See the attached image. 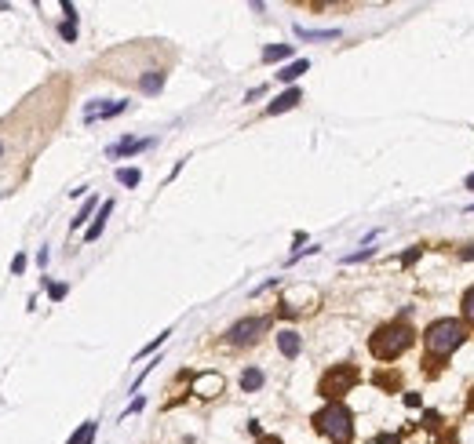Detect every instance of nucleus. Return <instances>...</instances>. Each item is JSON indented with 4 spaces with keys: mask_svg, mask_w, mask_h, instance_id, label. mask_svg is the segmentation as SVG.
<instances>
[{
    "mask_svg": "<svg viewBox=\"0 0 474 444\" xmlns=\"http://www.w3.org/2000/svg\"><path fill=\"white\" fill-rule=\"evenodd\" d=\"M463 339H467V328H463V321H456V317H438V321H431L427 324V332H423V364L431 361V364H441V361H449L460 346H463Z\"/></svg>",
    "mask_w": 474,
    "mask_h": 444,
    "instance_id": "f257e3e1",
    "label": "nucleus"
},
{
    "mask_svg": "<svg viewBox=\"0 0 474 444\" xmlns=\"http://www.w3.org/2000/svg\"><path fill=\"white\" fill-rule=\"evenodd\" d=\"M66 292H70L66 284H48V295H51L55 302H62V299H66Z\"/></svg>",
    "mask_w": 474,
    "mask_h": 444,
    "instance_id": "b1692460",
    "label": "nucleus"
},
{
    "mask_svg": "<svg viewBox=\"0 0 474 444\" xmlns=\"http://www.w3.org/2000/svg\"><path fill=\"white\" fill-rule=\"evenodd\" d=\"M376 255V248H361V251H351V255H343V263H365V259H372Z\"/></svg>",
    "mask_w": 474,
    "mask_h": 444,
    "instance_id": "4be33fe9",
    "label": "nucleus"
},
{
    "mask_svg": "<svg viewBox=\"0 0 474 444\" xmlns=\"http://www.w3.org/2000/svg\"><path fill=\"white\" fill-rule=\"evenodd\" d=\"M463 189H470V194H474V171H470V175L463 179Z\"/></svg>",
    "mask_w": 474,
    "mask_h": 444,
    "instance_id": "7c9ffc66",
    "label": "nucleus"
},
{
    "mask_svg": "<svg viewBox=\"0 0 474 444\" xmlns=\"http://www.w3.org/2000/svg\"><path fill=\"white\" fill-rule=\"evenodd\" d=\"M460 310H463V321L474 328V284H470V288L463 292V299H460Z\"/></svg>",
    "mask_w": 474,
    "mask_h": 444,
    "instance_id": "aec40b11",
    "label": "nucleus"
},
{
    "mask_svg": "<svg viewBox=\"0 0 474 444\" xmlns=\"http://www.w3.org/2000/svg\"><path fill=\"white\" fill-rule=\"evenodd\" d=\"M110 211H113V201H103V208H99V218H95L91 226L84 230V240H99V237H103V226H106Z\"/></svg>",
    "mask_w": 474,
    "mask_h": 444,
    "instance_id": "f8f14e48",
    "label": "nucleus"
},
{
    "mask_svg": "<svg viewBox=\"0 0 474 444\" xmlns=\"http://www.w3.org/2000/svg\"><path fill=\"white\" fill-rule=\"evenodd\" d=\"M263 95H267V88H252V91L244 95V102H256V99H263Z\"/></svg>",
    "mask_w": 474,
    "mask_h": 444,
    "instance_id": "bb28decb",
    "label": "nucleus"
},
{
    "mask_svg": "<svg viewBox=\"0 0 474 444\" xmlns=\"http://www.w3.org/2000/svg\"><path fill=\"white\" fill-rule=\"evenodd\" d=\"M303 102V91L299 88H289V91H281L277 99L267 106V117H277V113H289V110H296Z\"/></svg>",
    "mask_w": 474,
    "mask_h": 444,
    "instance_id": "0eeeda50",
    "label": "nucleus"
},
{
    "mask_svg": "<svg viewBox=\"0 0 474 444\" xmlns=\"http://www.w3.org/2000/svg\"><path fill=\"white\" fill-rule=\"evenodd\" d=\"M263 383H267L263 368H244V371H241V390H244V393H256V390H263Z\"/></svg>",
    "mask_w": 474,
    "mask_h": 444,
    "instance_id": "ddd939ff",
    "label": "nucleus"
},
{
    "mask_svg": "<svg viewBox=\"0 0 474 444\" xmlns=\"http://www.w3.org/2000/svg\"><path fill=\"white\" fill-rule=\"evenodd\" d=\"M405 404L408 408H420V393H405Z\"/></svg>",
    "mask_w": 474,
    "mask_h": 444,
    "instance_id": "c756f323",
    "label": "nucleus"
},
{
    "mask_svg": "<svg viewBox=\"0 0 474 444\" xmlns=\"http://www.w3.org/2000/svg\"><path fill=\"white\" fill-rule=\"evenodd\" d=\"M460 259H463V263H474V244H467V248H460Z\"/></svg>",
    "mask_w": 474,
    "mask_h": 444,
    "instance_id": "c85d7f7f",
    "label": "nucleus"
},
{
    "mask_svg": "<svg viewBox=\"0 0 474 444\" xmlns=\"http://www.w3.org/2000/svg\"><path fill=\"white\" fill-rule=\"evenodd\" d=\"M197 390H201V397H212V393L223 390V379H219V375H201L197 379Z\"/></svg>",
    "mask_w": 474,
    "mask_h": 444,
    "instance_id": "f3484780",
    "label": "nucleus"
},
{
    "mask_svg": "<svg viewBox=\"0 0 474 444\" xmlns=\"http://www.w3.org/2000/svg\"><path fill=\"white\" fill-rule=\"evenodd\" d=\"M95 208H99V197H88V201L81 204V211H77V218L70 222V230H81V226H84V222L91 218V211H95Z\"/></svg>",
    "mask_w": 474,
    "mask_h": 444,
    "instance_id": "dca6fc26",
    "label": "nucleus"
},
{
    "mask_svg": "<svg viewBox=\"0 0 474 444\" xmlns=\"http://www.w3.org/2000/svg\"><path fill=\"white\" fill-rule=\"evenodd\" d=\"M58 33H62V41H70V44H73V41H77V26H73V22H62V26H58Z\"/></svg>",
    "mask_w": 474,
    "mask_h": 444,
    "instance_id": "5701e85b",
    "label": "nucleus"
},
{
    "mask_svg": "<svg viewBox=\"0 0 474 444\" xmlns=\"http://www.w3.org/2000/svg\"><path fill=\"white\" fill-rule=\"evenodd\" d=\"M62 11H66V22H73V26H77V8L70 4V0H62Z\"/></svg>",
    "mask_w": 474,
    "mask_h": 444,
    "instance_id": "393cba45",
    "label": "nucleus"
},
{
    "mask_svg": "<svg viewBox=\"0 0 474 444\" xmlns=\"http://www.w3.org/2000/svg\"><path fill=\"white\" fill-rule=\"evenodd\" d=\"M296 37H303V41H336L339 29H306V26H296Z\"/></svg>",
    "mask_w": 474,
    "mask_h": 444,
    "instance_id": "4468645a",
    "label": "nucleus"
},
{
    "mask_svg": "<svg viewBox=\"0 0 474 444\" xmlns=\"http://www.w3.org/2000/svg\"><path fill=\"white\" fill-rule=\"evenodd\" d=\"M420 255H423V248H413V251H405V259H401V263H405V266H413Z\"/></svg>",
    "mask_w": 474,
    "mask_h": 444,
    "instance_id": "a878e982",
    "label": "nucleus"
},
{
    "mask_svg": "<svg viewBox=\"0 0 474 444\" xmlns=\"http://www.w3.org/2000/svg\"><path fill=\"white\" fill-rule=\"evenodd\" d=\"M292 55V44H267L263 48V62H281Z\"/></svg>",
    "mask_w": 474,
    "mask_h": 444,
    "instance_id": "a211bd4d",
    "label": "nucleus"
},
{
    "mask_svg": "<svg viewBox=\"0 0 474 444\" xmlns=\"http://www.w3.org/2000/svg\"><path fill=\"white\" fill-rule=\"evenodd\" d=\"M277 350H281V357L296 361V357L303 354V335H299V332H292V328L277 332Z\"/></svg>",
    "mask_w": 474,
    "mask_h": 444,
    "instance_id": "423d86ee",
    "label": "nucleus"
},
{
    "mask_svg": "<svg viewBox=\"0 0 474 444\" xmlns=\"http://www.w3.org/2000/svg\"><path fill=\"white\" fill-rule=\"evenodd\" d=\"M306 70H310V62H306V58H296V62H289V66L277 70V80H281V84H292V80H299Z\"/></svg>",
    "mask_w": 474,
    "mask_h": 444,
    "instance_id": "9d476101",
    "label": "nucleus"
},
{
    "mask_svg": "<svg viewBox=\"0 0 474 444\" xmlns=\"http://www.w3.org/2000/svg\"><path fill=\"white\" fill-rule=\"evenodd\" d=\"M416 332L408 321H391V324H379L372 335H369V354L376 361H398L408 346H413Z\"/></svg>",
    "mask_w": 474,
    "mask_h": 444,
    "instance_id": "f03ea898",
    "label": "nucleus"
},
{
    "mask_svg": "<svg viewBox=\"0 0 474 444\" xmlns=\"http://www.w3.org/2000/svg\"><path fill=\"white\" fill-rule=\"evenodd\" d=\"M95 430H99V423H95V419H88V423H81V430L66 440V444H91L95 440Z\"/></svg>",
    "mask_w": 474,
    "mask_h": 444,
    "instance_id": "2eb2a0df",
    "label": "nucleus"
},
{
    "mask_svg": "<svg viewBox=\"0 0 474 444\" xmlns=\"http://www.w3.org/2000/svg\"><path fill=\"white\" fill-rule=\"evenodd\" d=\"M0 157H4V142H0Z\"/></svg>",
    "mask_w": 474,
    "mask_h": 444,
    "instance_id": "473e14b6",
    "label": "nucleus"
},
{
    "mask_svg": "<svg viewBox=\"0 0 474 444\" xmlns=\"http://www.w3.org/2000/svg\"><path fill=\"white\" fill-rule=\"evenodd\" d=\"M153 146V139H120V142H113L110 149H106V157H135V153H143V149H150Z\"/></svg>",
    "mask_w": 474,
    "mask_h": 444,
    "instance_id": "1a4fd4ad",
    "label": "nucleus"
},
{
    "mask_svg": "<svg viewBox=\"0 0 474 444\" xmlns=\"http://www.w3.org/2000/svg\"><path fill=\"white\" fill-rule=\"evenodd\" d=\"M128 110V99H117V102H110V106H88L84 110V124H95V120H110V117H117V113H124Z\"/></svg>",
    "mask_w": 474,
    "mask_h": 444,
    "instance_id": "6e6552de",
    "label": "nucleus"
},
{
    "mask_svg": "<svg viewBox=\"0 0 474 444\" xmlns=\"http://www.w3.org/2000/svg\"><path fill=\"white\" fill-rule=\"evenodd\" d=\"M168 335H172V328H165V332H161V335H157L153 342H146V346H143V350H139V357H150V354L157 350V346H165V339H168Z\"/></svg>",
    "mask_w": 474,
    "mask_h": 444,
    "instance_id": "412c9836",
    "label": "nucleus"
},
{
    "mask_svg": "<svg viewBox=\"0 0 474 444\" xmlns=\"http://www.w3.org/2000/svg\"><path fill=\"white\" fill-rule=\"evenodd\" d=\"M117 182L128 186V189H135V186L143 182V171H139V168H117Z\"/></svg>",
    "mask_w": 474,
    "mask_h": 444,
    "instance_id": "6ab92c4d",
    "label": "nucleus"
},
{
    "mask_svg": "<svg viewBox=\"0 0 474 444\" xmlns=\"http://www.w3.org/2000/svg\"><path fill=\"white\" fill-rule=\"evenodd\" d=\"M267 328H270L267 317H244V321H237V324L227 328V342L230 346H248V342H256Z\"/></svg>",
    "mask_w": 474,
    "mask_h": 444,
    "instance_id": "39448f33",
    "label": "nucleus"
},
{
    "mask_svg": "<svg viewBox=\"0 0 474 444\" xmlns=\"http://www.w3.org/2000/svg\"><path fill=\"white\" fill-rule=\"evenodd\" d=\"M354 386H358V368H354V364H332V368L321 375L318 393L332 404V401H339L343 393H351Z\"/></svg>",
    "mask_w": 474,
    "mask_h": 444,
    "instance_id": "20e7f679",
    "label": "nucleus"
},
{
    "mask_svg": "<svg viewBox=\"0 0 474 444\" xmlns=\"http://www.w3.org/2000/svg\"><path fill=\"white\" fill-rule=\"evenodd\" d=\"M259 444H281L277 437H259Z\"/></svg>",
    "mask_w": 474,
    "mask_h": 444,
    "instance_id": "2f4dec72",
    "label": "nucleus"
},
{
    "mask_svg": "<svg viewBox=\"0 0 474 444\" xmlns=\"http://www.w3.org/2000/svg\"><path fill=\"white\" fill-rule=\"evenodd\" d=\"M310 423H314L318 433H325L332 444H351V437H354V416H351V408H346L343 401H332L321 411H314Z\"/></svg>",
    "mask_w": 474,
    "mask_h": 444,
    "instance_id": "7ed1b4c3",
    "label": "nucleus"
},
{
    "mask_svg": "<svg viewBox=\"0 0 474 444\" xmlns=\"http://www.w3.org/2000/svg\"><path fill=\"white\" fill-rule=\"evenodd\" d=\"M165 88V70H146L143 77H139V91L143 95H157Z\"/></svg>",
    "mask_w": 474,
    "mask_h": 444,
    "instance_id": "9b49d317",
    "label": "nucleus"
},
{
    "mask_svg": "<svg viewBox=\"0 0 474 444\" xmlns=\"http://www.w3.org/2000/svg\"><path fill=\"white\" fill-rule=\"evenodd\" d=\"M22 270H26V255H15L11 259V273H22Z\"/></svg>",
    "mask_w": 474,
    "mask_h": 444,
    "instance_id": "cd10ccee",
    "label": "nucleus"
}]
</instances>
